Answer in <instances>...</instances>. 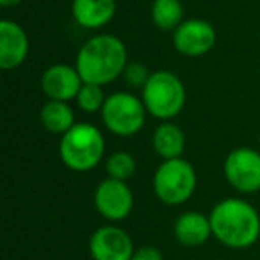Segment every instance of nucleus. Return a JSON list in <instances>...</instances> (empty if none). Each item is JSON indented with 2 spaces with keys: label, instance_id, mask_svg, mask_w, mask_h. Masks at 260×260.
Listing matches in <instances>:
<instances>
[{
  "label": "nucleus",
  "instance_id": "9",
  "mask_svg": "<svg viewBox=\"0 0 260 260\" xmlns=\"http://www.w3.org/2000/svg\"><path fill=\"white\" fill-rule=\"evenodd\" d=\"M132 237L116 224H105L91 234L89 255L93 260H132Z\"/></svg>",
  "mask_w": 260,
  "mask_h": 260
},
{
  "label": "nucleus",
  "instance_id": "15",
  "mask_svg": "<svg viewBox=\"0 0 260 260\" xmlns=\"http://www.w3.org/2000/svg\"><path fill=\"white\" fill-rule=\"evenodd\" d=\"M153 148L164 160L180 159L185 150V134L175 123H162L153 132Z\"/></svg>",
  "mask_w": 260,
  "mask_h": 260
},
{
  "label": "nucleus",
  "instance_id": "20",
  "mask_svg": "<svg viewBox=\"0 0 260 260\" xmlns=\"http://www.w3.org/2000/svg\"><path fill=\"white\" fill-rule=\"evenodd\" d=\"M123 77L132 87H145V84L150 79V73L146 66L141 64V62H128L125 72H123Z\"/></svg>",
  "mask_w": 260,
  "mask_h": 260
},
{
  "label": "nucleus",
  "instance_id": "13",
  "mask_svg": "<svg viewBox=\"0 0 260 260\" xmlns=\"http://www.w3.org/2000/svg\"><path fill=\"white\" fill-rule=\"evenodd\" d=\"M175 239L185 248H198L212 237L210 217L196 210H189L177 217L173 226Z\"/></svg>",
  "mask_w": 260,
  "mask_h": 260
},
{
  "label": "nucleus",
  "instance_id": "1",
  "mask_svg": "<svg viewBox=\"0 0 260 260\" xmlns=\"http://www.w3.org/2000/svg\"><path fill=\"white\" fill-rule=\"evenodd\" d=\"M212 235L230 249H246L260 237V214L241 198H226L209 214Z\"/></svg>",
  "mask_w": 260,
  "mask_h": 260
},
{
  "label": "nucleus",
  "instance_id": "14",
  "mask_svg": "<svg viewBox=\"0 0 260 260\" xmlns=\"http://www.w3.org/2000/svg\"><path fill=\"white\" fill-rule=\"evenodd\" d=\"M72 13L84 29H100L116 15V0H73Z\"/></svg>",
  "mask_w": 260,
  "mask_h": 260
},
{
  "label": "nucleus",
  "instance_id": "12",
  "mask_svg": "<svg viewBox=\"0 0 260 260\" xmlns=\"http://www.w3.org/2000/svg\"><path fill=\"white\" fill-rule=\"evenodd\" d=\"M29 36L11 20L0 22V66L2 70H15L27 59Z\"/></svg>",
  "mask_w": 260,
  "mask_h": 260
},
{
  "label": "nucleus",
  "instance_id": "3",
  "mask_svg": "<svg viewBox=\"0 0 260 260\" xmlns=\"http://www.w3.org/2000/svg\"><path fill=\"white\" fill-rule=\"evenodd\" d=\"M105 152L102 132L91 123H77L62 136L59 155L64 166L77 173L91 171L100 164Z\"/></svg>",
  "mask_w": 260,
  "mask_h": 260
},
{
  "label": "nucleus",
  "instance_id": "21",
  "mask_svg": "<svg viewBox=\"0 0 260 260\" xmlns=\"http://www.w3.org/2000/svg\"><path fill=\"white\" fill-rule=\"evenodd\" d=\"M132 260H164V255L159 248L155 246H141V248H136Z\"/></svg>",
  "mask_w": 260,
  "mask_h": 260
},
{
  "label": "nucleus",
  "instance_id": "18",
  "mask_svg": "<svg viewBox=\"0 0 260 260\" xmlns=\"http://www.w3.org/2000/svg\"><path fill=\"white\" fill-rule=\"evenodd\" d=\"M105 168H107L109 178L126 182L136 173V160L128 152H116L107 159Z\"/></svg>",
  "mask_w": 260,
  "mask_h": 260
},
{
  "label": "nucleus",
  "instance_id": "17",
  "mask_svg": "<svg viewBox=\"0 0 260 260\" xmlns=\"http://www.w3.org/2000/svg\"><path fill=\"white\" fill-rule=\"evenodd\" d=\"M152 22L157 29L170 32L184 23V6L180 0H153Z\"/></svg>",
  "mask_w": 260,
  "mask_h": 260
},
{
  "label": "nucleus",
  "instance_id": "6",
  "mask_svg": "<svg viewBox=\"0 0 260 260\" xmlns=\"http://www.w3.org/2000/svg\"><path fill=\"white\" fill-rule=\"evenodd\" d=\"M102 119L112 134L128 138L143 128L146 119V107L138 96L118 91L107 96L102 107Z\"/></svg>",
  "mask_w": 260,
  "mask_h": 260
},
{
  "label": "nucleus",
  "instance_id": "10",
  "mask_svg": "<svg viewBox=\"0 0 260 260\" xmlns=\"http://www.w3.org/2000/svg\"><path fill=\"white\" fill-rule=\"evenodd\" d=\"M173 45L178 54L187 57L205 55L216 45V29L207 20H185L173 32Z\"/></svg>",
  "mask_w": 260,
  "mask_h": 260
},
{
  "label": "nucleus",
  "instance_id": "19",
  "mask_svg": "<svg viewBox=\"0 0 260 260\" xmlns=\"http://www.w3.org/2000/svg\"><path fill=\"white\" fill-rule=\"evenodd\" d=\"M105 100L107 98L104 96V91H102V86H96V84H87L84 82L82 87H80L79 94H77V104L82 109L84 112H93L102 111Z\"/></svg>",
  "mask_w": 260,
  "mask_h": 260
},
{
  "label": "nucleus",
  "instance_id": "8",
  "mask_svg": "<svg viewBox=\"0 0 260 260\" xmlns=\"http://www.w3.org/2000/svg\"><path fill=\"white\" fill-rule=\"evenodd\" d=\"M94 209L111 223H118L130 216L134 209V194L126 182L105 178L94 189Z\"/></svg>",
  "mask_w": 260,
  "mask_h": 260
},
{
  "label": "nucleus",
  "instance_id": "16",
  "mask_svg": "<svg viewBox=\"0 0 260 260\" xmlns=\"http://www.w3.org/2000/svg\"><path fill=\"white\" fill-rule=\"evenodd\" d=\"M41 123L52 134L64 136L73 125H75V116L68 102H55L48 100L41 109Z\"/></svg>",
  "mask_w": 260,
  "mask_h": 260
},
{
  "label": "nucleus",
  "instance_id": "22",
  "mask_svg": "<svg viewBox=\"0 0 260 260\" xmlns=\"http://www.w3.org/2000/svg\"><path fill=\"white\" fill-rule=\"evenodd\" d=\"M22 0H0V6L2 8H13V6H18Z\"/></svg>",
  "mask_w": 260,
  "mask_h": 260
},
{
  "label": "nucleus",
  "instance_id": "7",
  "mask_svg": "<svg viewBox=\"0 0 260 260\" xmlns=\"http://www.w3.org/2000/svg\"><path fill=\"white\" fill-rule=\"evenodd\" d=\"M224 177L235 191L253 194L260 191V153L253 148H237L224 160Z\"/></svg>",
  "mask_w": 260,
  "mask_h": 260
},
{
  "label": "nucleus",
  "instance_id": "4",
  "mask_svg": "<svg viewBox=\"0 0 260 260\" xmlns=\"http://www.w3.org/2000/svg\"><path fill=\"white\" fill-rule=\"evenodd\" d=\"M143 104L146 112L159 119H171L185 105V87L175 73L159 70L152 73L143 87Z\"/></svg>",
  "mask_w": 260,
  "mask_h": 260
},
{
  "label": "nucleus",
  "instance_id": "5",
  "mask_svg": "<svg viewBox=\"0 0 260 260\" xmlns=\"http://www.w3.org/2000/svg\"><path fill=\"white\" fill-rule=\"evenodd\" d=\"M196 171L191 162L180 159L164 160L153 175V192L164 205L185 203L196 189Z\"/></svg>",
  "mask_w": 260,
  "mask_h": 260
},
{
  "label": "nucleus",
  "instance_id": "2",
  "mask_svg": "<svg viewBox=\"0 0 260 260\" xmlns=\"http://www.w3.org/2000/svg\"><path fill=\"white\" fill-rule=\"evenodd\" d=\"M128 64L126 47L112 34H100L82 45L77 54V72L84 82L105 86L118 79Z\"/></svg>",
  "mask_w": 260,
  "mask_h": 260
},
{
  "label": "nucleus",
  "instance_id": "11",
  "mask_svg": "<svg viewBox=\"0 0 260 260\" xmlns=\"http://www.w3.org/2000/svg\"><path fill=\"white\" fill-rule=\"evenodd\" d=\"M84 80L77 68L68 64H52L41 77V89L50 100L70 102L77 98Z\"/></svg>",
  "mask_w": 260,
  "mask_h": 260
}]
</instances>
